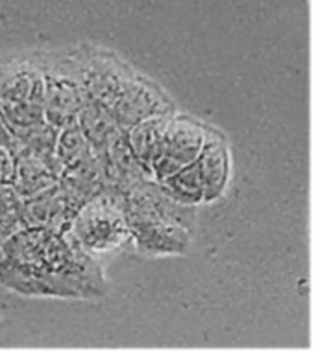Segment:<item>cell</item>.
<instances>
[{"instance_id": "cell-1", "label": "cell", "mask_w": 316, "mask_h": 361, "mask_svg": "<svg viewBox=\"0 0 316 361\" xmlns=\"http://www.w3.org/2000/svg\"><path fill=\"white\" fill-rule=\"evenodd\" d=\"M131 236L124 209L110 195H95L80 207L67 238L87 257H102L120 249Z\"/></svg>"}, {"instance_id": "cell-2", "label": "cell", "mask_w": 316, "mask_h": 361, "mask_svg": "<svg viewBox=\"0 0 316 361\" xmlns=\"http://www.w3.org/2000/svg\"><path fill=\"white\" fill-rule=\"evenodd\" d=\"M0 104L13 137L45 122V74L17 65L0 74Z\"/></svg>"}, {"instance_id": "cell-3", "label": "cell", "mask_w": 316, "mask_h": 361, "mask_svg": "<svg viewBox=\"0 0 316 361\" xmlns=\"http://www.w3.org/2000/svg\"><path fill=\"white\" fill-rule=\"evenodd\" d=\"M87 98L80 81L67 74H45V122L56 129L76 124Z\"/></svg>"}, {"instance_id": "cell-4", "label": "cell", "mask_w": 316, "mask_h": 361, "mask_svg": "<svg viewBox=\"0 0 316 361\" xmlns=\"http://www.w3.org/2000/svg\"><path fill=\"white\" fill-rule=\"evenodd\" d=\"M56 157L63 170H71L89 159V140L82 133L78 124L59 129L56 142Z\"/></svg>"}, {"instance_id": "cell-5", "label": "cell", "mask_w": 316, "mask_h": 361, "mask_svg": "<svg viewBox=\"0 0 316 361\" xmlns=\"http://www.w3.org/2000/svg\"><path fill=\"white\" fill-rule=\"evenodd\" d=\"M198 164H200L198 173L201 177V185H207V192L215 195L224 185L226 176V157L222 147H218L216 144H211L207 147L206 155L200 159Z\"/></svg>"}, {"instance_id": "cell-6", "label": "cell", "mask_w": 316, "mask_h": 361, "mask_svg": "<svg viewBox=\"0 0 316 361\" xmlns=\"http://www.w3.org/2000/svg\"><path fill=\"white\" fill-rule=\"evenodd\" d=\"M21 224V200L13 186H0V238L6 240L17 233Z\"/></svg>"}, {"instance_id": "cell-7", "label": "cell", "mask_w": 316, "mask_h": 361, "mask_svg": "<svg viewBox=\"0 0 316 361\" xmlns=\"http://www.w3.org/2000/svg\"><path fill=\"white\" fill-rule=\"evenodd\" d=\"M17 176L15 147L0 140V186H13Z\"/></svg>"}, {"instance_id": "cell-8", "label": "cell", "mask_w": 316, "mask_h": 361, "mask_svg": "<svg viewBox=\"0 0 316 361\" xmlns=\"http://www.w3.org/2000/svg\"><path fill=\"white\" fill-rule=\"evenodd\" d=\"M0 140L6 144H10V146H13L15 149H17V140H15L10 126H8V122H6L4 111H2V104H0Z\"/></svg>"}]
</instances>
